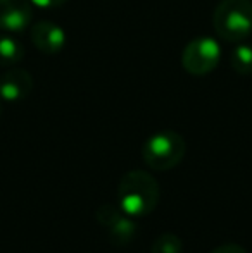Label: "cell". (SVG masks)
<instances>
[{"label": "cell", "mask_w": 252, "mask_h": 253, "mask_svg": "<svg viewBox=\"0 0 252 253\" xmlns=\"http://www.w3.org/2000/svg\"><path fill=\"white\" fill-rule=\"evenodd\" d=\"M30 38L33 47L45 55H55L66 45V33L62 26L52 21H40L30 30Z\"/></svg>", "instance_id": "obj_6"}, {"label": "cell", "mask_w": 252, "mask_h": 253, "mask_svg": "<svg viewBox=\"0 0 252 253\" xmlns=\"http://www.w3.org/2000/svg\"><path fill=\"white\" fill-rule=\"evenodd\" d=\"M24 45L10 33L0 35V66H16L24 59Z\"/></svg>", "instance_id": "obj_8"}, {"label": "cell", "mask_w": 252, "mask_h": 253, "mask_svg": "<svg viewBox=\"0 0 252 253\" xmlns=\"http://www.w3.org/2000/svg\"><path fill=\"white\" fill-rule=\"evenodd\" d=\"M3 114V103H2V98H0V117H2Z\"/></svg>", "instance_id": "obj_15"}, {"label": "cell", "mask_w": 252, "mask_h": 253, "mask_svg": "<svg viewBox=\"0 0 252 253\" xmlns=\"http://www.w3.org/2000/svg\"><path fill=\"white\" fill-rule=\"evenodd\" d=\"M33 90V76L23 67H14L0 76V98L5 102H21Z\"/></svg>", "instance_id": "obj_7"}, {"label": "cell", "mask_w": 252, "mask_h": 253, "mask_svg": "<svg viewBox=\"0 0 252 253\" xmlns=\"http://www.w3.org/2000/svg\"><path fill=\"white\" fill-rule=\"evenodd\" d=\"M233 71L240 76H249L252 74V47L251 45H237L230 57Z\"/></svg>", "instance_id": "obj_10"}, {"label": "cell", "mask_w": 252, "mask_h": 253, "mask_svg": "<svg viewBox=\"0 0 252 253\" xmlns=\"http://www.w3.org/2000/svg\"><path fill=\"white\" fill-rule=\"evenodd\" d=\"M212 26L225 42H244L252 33V0H219L212 14Z\"/></svg>", "instance_id": "obj_2"}, {"label": "cell", "mask_w": 252, "mask_h": 253, "mask_svg": "<svg viewBox=\"0 0 252 253\" xmlns=\"http://www.w3.org/2000/svg\"><path fill=\"white\" fill-rule=\"evenodd\" d=\"M33 19L30 0H0V30L5 33H21Z\"/></svg>", "instance_id": "obj_5"}, {"label": "cell", "mask_w": 252, "mask_h": 253, "mask_svg": "<svg viewBox=\"0 0 252 253\" xmlns=\"http://www.w3.org/2000/svg\"><path fill=\"white\" fill-rule=\"evenodd\" d=\"M183 241L175 233H162L152 243L151 253H182Z\"/></svg>", "instance_id": "obj_11"}, {"label": "cell", "mask_w": 252, "mask_h": 253, "mask_svg": "<svg viewBox=\"0 0 252 253\" xmlns=\"http://www.w3.org/2000/svg\"><path fill=\"white\" fill-rule=\"evenodd\" d=\"M109 229V236H111V241L118 247H123V245H128L135 236V231H137V226L135 222L126 215L123 213Z\"/></svg>", "instance_id": "obj_9"}, {"label": "cell", "mask_w": 252, "mask_h": 253, "mask_svg": "<svg viewBox=\"0 0 252 253\" xmlns=\"http://www.w3.org/2000/svg\"><path fill=\"white\" fill-rule=\"evenodd\" d=\"M211 253H247V252L246 248L237 243H223L219 247H216Z\"/></svg>", "instance_id": "obj_13"}, {"label": "cell", "mask_w": 252, "mask_h": 253, "mask_svg": "<svg viewBox=\"0 0 252 253\" xmlns=\"http://www.w3.org/2000/svg\"><path fill=\"white\" fill-rule=\"evenodd\" d=\"M221 60V45L211 37L190 40L182 52V66L192 76H207Z\"/></svg>", "instance_id": "obj_4"}, {"label": "cell", "mask_w": 252, "mask_h": 253, "mask_svg": "<svg viewBox=\"0 0 252 253\" xmlns=\"http://www.w3.org/2000/svg\"><path fill=\"white\" fill-rule=\"evenodd\" d=\"M123 213L125 212H123L119 205H114V203H102L97 209V212H95V215H97V220L101 226L111 227Z\"/></svg>", "instance_id": "obj_12"}, {"label": "cell", "mask_w": 252, "mask_h": 253, "mask_svg": "<svg viewBox=\"0 0 252 253\" xmlns=\"http://www.w3.org/2000/svg\"><path fill=\"white\" fill-rule=\"evenodd\" d=\"M159 198H161L159 183L147 170H130L118 184L119 207L130 217H145L154 212Z\"/></svg>", "instance_id": "obj_1"}, {"label": "cell", "mask_w": 252, "mask_h": 253, "mask_svg": "<svg viewBox=\"0 0 252 253\" xmlns=\"http://www.w3.org/2000/svg\"><path fill=\"white\" fill-rule=\"evenodd\" d=\"M187 143L176 131H159L145 140L142 147V159L154 170H169L183 160Z\"/></svg>", "instance_id": "obj_3"}, {"label": "cell", "mask_w": 252, "mask_h": 253, "mask_svg": "<svg viewBox=\"0 0 252 253\" xmlns=\"http://www.w3.org/2000/svg\"><path fill=\"white\" fill-rule=\"evenodd\" d=\"M30 2L40 9H57V7H62L67 0H30Z\"/></svg>", "instance_id": "obj_14"}]
</instances>
